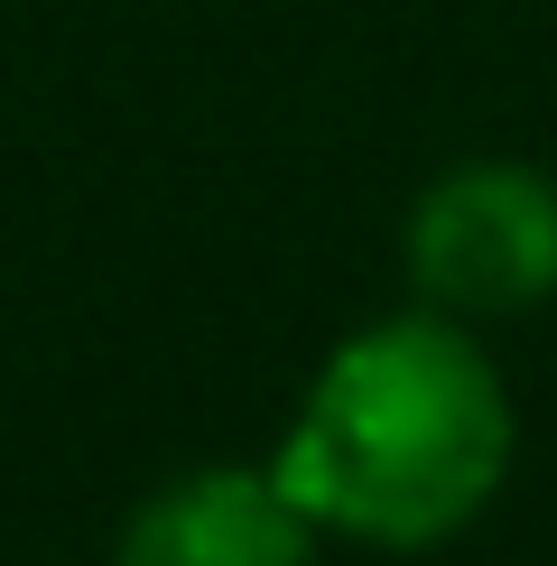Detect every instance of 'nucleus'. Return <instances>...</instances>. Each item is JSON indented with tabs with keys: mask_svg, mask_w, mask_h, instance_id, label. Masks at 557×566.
<instances>
[{
	"mask_svg": "<svg viewBox=\"0 0 557 566\" xmlns=\"http://www.w3.org/2000/svg\"><path fill=\"white\" fill-rule=\"evenodd\" d=\"M316 538L270 464H196L130 502L112 566H316Z\"/></svg>",
	"mask_w": 557,
	"mask_h": 566,
	"instance_id": "nucleus-3",
	"label": "nucleus"
},
{
	"mask_svg": "<svg viewBox=\"0 0 557 566\" xmlns=\"http://www.w3.org/2000/svg\"><path fill=\"white\" fill-rule=\"evenodd\" d=\"M511 381L464 316H381L325 353L270 474L325 538L362 548H446L493 511L511 474Z\"/></svg>",
	"mask_w": 557,
	"mask_h": 566,
	"instance_id": "nucleus-1",
	"label": "nucleus"
},
{
	"mask_svg": "<svg viewBox=\"0 0 557 566\" xmlns=\"http://www.w3.org/2000/svg\"><path fill=\"white\" fill-rule=\"evenodd\" d=\"M400 251L437 316H529L557 297V177L529 158H464L418 186Z\"/></svg>",
	"mask_w": 557,
	"mask_h": 566,
	"instance_id": "nucleus-2",
	"label": "nucleus"
}]
</instances>
